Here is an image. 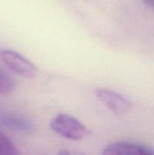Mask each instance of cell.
Segmentation results:
<instances>
[{"label":"cell","instance_id":"1","mask_svg":"<svg viewBox=\"0 0 154 155\" xmlns=\"http://www.w3.org/2000/svg\"><path fill=\"white\" fill-rule=\"evenodd\" d=\"M50 126L60 136L73 141H80L85 138L89 133L83 123L66 114H60L55 116Z\"/></svg>","mask_w":154,"mask_h":155},{"label":"cell","instance_id":"2","mask_svg":"<svg viewBox=\"0 0 154 155\" xmlns=\"http://www.w3.org/2000/svg\"><path fill=\"white\" fill-rule=\"evenodd\" d=\"M0 58L14 73L26 78H33L37 73V67L28 59L13 50H2Z\"/></svg>","mask_w":154,"mask_h":155},{"label":"cell","instance_id":"3","mask_svg":"<svg viewBox=\"0 0 154 155\" xmlns=\"http://www.w3.org/2000/svg\"><path fill=\"white\" fill-rule=\"evenodd\" d=\"M96 96L110 111L115 114H124L132 108V104L130 101L112 90L97 89Z\"/></svg>","mask_w":154,"mask_h":155},{"label":"cell","instance_id":"4","mask_svg":"<svg viewBox=\"0 0 154 155\" xmlns=\"http://www.w3.org/2000/svg\"><path fill=\"white\" fill-rule=\"evenodd\" d=\"M104 155H153L154 150L144 144L131 142H116L107 145Z\"/></svg>","mask_w":154,"mask_h":155},{"label":"cell","instance_id":"5","mask_svg":"<svg viewBox=\"0 0 154 155\" xmlns=\"http://www.w3.org/2000/svg\"><path fill=\"white\" fill-rule=\"evenodd\" d=\"M0 124L11 130L25 134L33 133L34 128L33 122L28 117L15 114H0Z\"/></svg>","mask_w":154,"mask_h":155},{"label":"cell","instance_id":"6","mask_svg":"<svg viewBox=\"0 0 154 155\" xmlns=\"http://www.w3.org/2000/svg\"><path fill=\"white\" fill-rule=\"evenodd\" d=\"M17 153L16 146L6 135L0 132V155H15Z\"/></svg>","mask_w":154,"mask_h":155},{"label":"cell","instance_id":"7","mask_svg":"<svg viewBox=\"0 0 154 155\" xmlns=\"http://www.w3.org/2000/svg\"><path fill=\"white\" fill-rule=\"evenodd\" d=\"M14 87H15L14 81L4 72L0 71V94L9 93L13 91Z\"/></svg>","mask_w":154,"mask_h":155},{"label":"cell","instance_id":"8","mask_svg":"<svg viewBox=\"0 0 154 155\" xmlns=\"http://www.w3.org/2000/svg\"><path fill=\"white\" fill-rule=\"evenodd\" d=\"M144 1H145L146 5H148L149 6L154 8V0H144Z\"/></svg>","mask_w":154,"mask_h":155}]
</instances>
